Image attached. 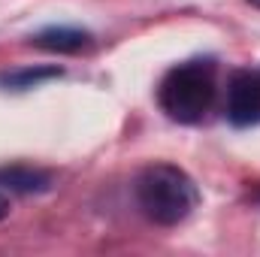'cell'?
Masks as SVG:
<instances>
[{"label":"cell","instance_id":"obj_1","mask_svg":"<svg viewBox=\"0 0 260 257\" xmlns=\"http://www.w3.org/2000/svg\"><path fill=\"white\" fill-rule=\"evenodd\" d=\"M215 76H218L215 61H209V58H194V61L176 64L157 88L160 109L179 124L203 121L215 103V91H218Z\"/></svg>","mask_w":260,"mask_h":257},{"label":"cell","instance_id":"obj_2","mask_svg":"<svg viewBox=\"0 0 260 257\" xmlns=\"http://www.w3.org/2000/svg\"><path fill=\"white\" fill-rule=\"evenodd\" d=\"M136 203L148 221L160 227L182 224L197 206V185L191 176L173 164L145 167L136 179Z\"/></svg>","mask_w":260,"mask_h":257},{"label":"cell","instance_id":"obj_3","mask_svg":"<svg viewBox=\"0 0 260 257\" xmlns=\"http://www.w3.org/2000/svg\"><path fill=\"white\" fill-rule=\"evenodd\" d=\"M227 118L236 127H251L260 121V70H239L227 91Z\"/></svg>","mask_w":260,"mask_h":257},{"label":"cell","instance_id":"obj_4","mask_svg":"<svg viewBox=\"0 0 260 257\" xmlns=\"http://www.w3.org/2000/svg\"><path fill=\"white\" fill-rule=\"evenodd\" d=\"M0 188L15 191V194H43L52 188V173L27 167V164L0 167Z\"/></svg>","mask_w":260,"mask_h":257},{"label":"cell","instance_id":"obj_5","mask_svg":"<svg viewBox=\"0 0 260 257\" xmlns=\"http://www.w3.org/2000/svg\"><path fill=\"white\" fill-rule=\"evenodd\" d=\"M34 43L49 52H79L91 43V34L79 27H46L43 34L34 37Z\"/></svg>","mask_w":260,"mask_h":257},{"label":"cell","instance_id":"obj_6","mask_svg":"<svg viewBox=\"0 0 260 257\" xmlns=\"http://www.w3.org/2000/svg\"><path fill=\"white\" fill-rule=\"evenodd\" d=\"M55 76H61L58 67H27V70L6 73L3 76V85H9V88H34V85H40L46 79H55Z\"/></svg>","mask_w":260,"mask_h":257},{"label":"cell","instance_id":"obj_7","mask_svg":"<svg viewBox=\"0 0 260 257\" xmlns=\"http://www.w3.org/2000/svg\"><path fill=\"white\" fill-rule=\"evenodd\" d=\"M6 215H9V200H6V197L0 194V221H3Z\"/></svg>","mask_w":260,"mask_h":257},{"label":"cell","instance_id":"obj_8","mask_svg":"<svg viewBox=\"0 0 260 257\" xmlns=\"http://www.w3.org/2000/svg\"><path fill=\"white\" fill-rule=\"evenodd\" d=\"M248 3H251V6H257V9H260V0H248Z\"/></svg>","mask_w":260,"mask_h":257}]
</instances>
